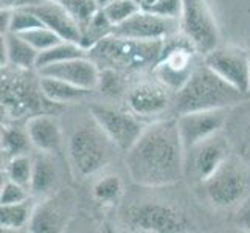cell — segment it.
<instances>
[{"instance_id":"cell-10","label":"cell","mask_w":250,"mask_h":233,"mask_svg":"<svg viewBox=\"0 0 250 233\" xmlns=\"http://www.w3.org/2000/svg\"><path fill=\"white\" fill-rule=\"evenodd\" d=\"M90 114L93 122L103 129V132L118 149L127 151L145 131L143 123L137 118L134 112L92 105Z\"/></svg>"},{"instance_id":"cell-6","label":"cell","mask_w":250,"mask_h":233,"mask_svg":"<svg viewBox=\"0 0 250 233\" xmlns=\"http://www.w3.org/2000/svg\"><path fill=\"white\" fill-rule=\"evenodd\" d=\"M27 72L30 70L17 68L16 75L5 73L2 76V112L11 118L45 114L44 110H48L45 103H51L42 93L39 80L36 84L31 80L27 81Z\"/></svg>"},{"instance_id":"cell-39","label":"cell","mask_w":250,"mask_h":233,"mask_svg":"<svg viewBox=\"0 0 250 233\" xmlns=\"http://www.w3.org/2000/svg\"><path fill=\"white\" fill-rule=\"evenodd\" d=\"M112 2H115V0H97V3H98L100 8L106 6V5H109V3H112Z\"/></svg>"},{"instance_id":"cell-2","label":"cell","mask_w":250,"mask_h":233,"mask_svg":"<svg viewBox=\"0 0 250 233\" xmlns=\"http://www.w3.org/2000/svg\"><path fill=\"white\" fill-rule=\"evenodd\" d=\"M244 97L243 92L224 81L204 63V65H196L188 81L176 92L174 107L177 114L226 109L238 105Z\"/></svg>"},{"instance_id":"cell-15","label":"cell","mask_w":250,"mask_h":233,"mask_svg":"<svg viewBox=\"0 0 250 233\" xmlns=\"http://www.w3.org/2000/svg\"><path fill=\"white\" fill-rule=\"evenodd\" d=\"M73 207V194L70 191H61L48 197L33 212L30 221V230L36 233L61 232L68 222Z\"/></svg>"},{"instance_id":"cell-27","label":"cell","mask_w":250,"mask_h":233,"mask_svg":"<svg viewBox=\"0 0 250 233\" xmlns=\"http://www.w3.org/2000/svg\"><path fill=\"white\" fill-rule=\"evenodd\" d=\"M123 193V182L118 176H106L93 187L95 199L101 204H114Z\"/></svg>"},{"instance_id":"cell-38","label":"cell","mask_w":250,"mask_h":233,"mask_svg":"<svg viewBox=\"0 0 250 233\" xmlns=\"http://www.w3.org/2000/svg\"><path fill=\"white\" fill-rule=\"evenodd\" d=\"M10 22H11V10H3L0 13V27H2V34L10 31Z\"/></svg>"},{"instance_id":"cell-19","label":"cell","mask_w":250,"mask_h":233,"mask_svg":"<svg viewBox=\"0 0 250 233\" xmlns=\"http://www.w3.org/2000/svg\"><path fill=\"white\" fill-rule=\"evenodd\" d=\"M27 132L31 145L41 152L53 154L62 145V132L58 122L48 114H38L27 122Z\"/></svg>"},{"instance_id":"cell-13","label":"cell","mask_w":250,"mask_h":233,"mask_svg":"<svg viewBox=\"0 0 250 233\" xmlns=\"http://www.w3.org/2000/svg\"><path fill=\"white\" fill-rule=\"evenodd\" d=\"M187 152L189 174L197 182L204 184L229 160V142L226 137L216 134Z\"/></svg>"},{"instance_id":"cell-1","label":"cell","mask_w":250,"mask_h":233,"mask_svg":"<svg viewBox=\"0 0 250 233\" xmlns=\"http://www.w3.org/2000/svg\"><path fill=\"white\" fill-rule=\"evenodd\" d=\"M126 168L132 182L157 188L177 184L185 171V146L177 120H162L145 127L126 151Z\"/></svg>"},{"instance_id":"cell-31","label":"cell","mask_w":250,"mask_h":233,"mask_svg":"<svg viewBox=\"0 0 250 233\" xmlns=\"http://www.w3.org/2000/svg\"><path fill=\"white\" fill-rule=\"evenodd\" d=\"M31 176H33V160L30 157H27L25 154H21L10 159V162H8V177H10V180L30 188Z\"/></svg>"},{"instance_id":"cell-21","label":"cell","mask_w":250,"mask_h":233,"mask_svg":"<svg viewBox=\"0 0 250 233\" xmlns=\"http://www.w3.org/2000/svg\"><path fill=\"white\" fill-rule=\"evenodd\" d=\"M56 182H58V169L53 159L47 152H42L38 157H34L30 191L36 196H45L53 191Z\"/></svg>"},{"instance_id":"cell-23","label":"cell","mask_w":250,"mask_h":233,"mask_svg":"<svg viewBox=\"0 0 250 233\" xmlns=\"http://www.w3.org/2000/svg\"><path fill=\"white\" fill-rule=\"evenodd\" d=\"M87 50L83 48L80 44L76 42H70V41H62L59 44L50 47L44 51H39L38 56V65L36 68L47 67L51 64H58V63H64L68 61V59L73 58H81V56H87Z\"/></svg>"},{"instance_id":"cell-7","label":"cell","mask_w":250,"mask_h":233,"mask_svg":"<svg viewBox=\"0 0 250 233\" xmlns=\"http://www.w3.org/2000/svg\"><path fill=\"white\" fill-rule=\"evenodd\" d=\"M205 194L216 209L243 205L250 196V177L236 163L226 162L204 182Z\"/></svg>"},{"instance_id":"cell-26","label":"cell","mask_w":250,"mask_h":233,"mask_svg":"<svg viewBox=\"0 0 250 233\" xmlns=\"http://www.w3.org/2000/svg\"><path fill=\"white\" fill-rule=\"evenodd\" d=\"M31 146V140L28 137L27 127L21 129L16 126H8L2 132V151L8 159H13L16 155L25 154Z\"/></svg>"},{"instance_id":"cell-17","label":"cell","mask_w":250,"mask_h":233,"mask_svg":"<svg viewBox=\"0 0 250 233\" xmlns=\"http://www.w3.org/2000/svg\"><path fill=\"white\" fill-rule=\"evenodd\" d=\"M28 8L36 13L45 27L58 33L64 41L76 42L81 45V27L62 3L55 2V0H44L42 3Z\"/></svg>"},{"instance_id":"cell-5","label":"cell","mask_w":250,"mask_h":233,"mask_svg":"<svg viewBox=\"0 0 250 233\" xmlns=\"http://www.w3.org/2000/svg\"><path fill=\"white\" fill-rule=\"evenodd\" d=\"M126 224L137 232L182 233L191 230V222L182 212L162 201H142L129 205L123 213Z\"/></svg>"},{"instance_id":"cell-25","label":"cell","mask_w":250,"mask_h":233,"mask_svg":"<svg viewBox=\"0 0 250 233\" xmlns=\"http://www.w3.org/2000/svg\"><path fill=\"white\" fill-rule=\"evenodd\" d=\"M112 30H114V25L107 19L104 11L100 8L98 13L93 16V19L81 28V47L89 51L101 39L110 36Z\"/></svg>"},{"instance_id":"cell-37","label":"cell","mask_w":250,"mask_h":233,"mask_svg":"<svg viewBox=\"0 0 250 233\" xmlns=\"http://www.w3.org/2000/svg\"><path fill=\"white\" fill-rule=\"evenodd\" d=\"M241 216H239V222L247 232H250V196L249 199L241 205Z\"/></svg>"},{"instance_id":"cell-11","label":"cell","mask_w":250,"mask_h":233,"mask_svg":"<svg viewBox=\"0 0 250 233\" xmlns=\"http://www.w3.org/2000/svg\"><path fill=\"white\" fill-rule=\"evenodd\" d=\"M204 63L224 81L247 95L250 92V53L238 47H216Z\"/></svg>"},{"instance_id":"cell-4","label":"cell","mask_w":250,"mask_h":233,"mask_svg":"<svg viewBox=\"0 0 250 233\" xmlns=\"http://www.w3.org/2000/svg\"><path fill=\"white\" fill-rule=\"evenodd\" d=\"M110 145L114 143L97 123L76 127L68 139V157L75 174L87 177L100 171L110 159Z\"/></svg>"},{"instance_id":"cell-40","label":"cell","mask_w":250,"mask_h":233,"mask_svg":"<svg viewBox=\"0 0 250 233\" xmlns=\"http://www.w3.org/2000/svg\"><path fill=\"white\" fill-rule=\"evenodd\" d=\"M135 2H137V3H139V5H140V6H142V3H143V2H145V0H135Z\"/></svg>"},{"instance_id":"cell-14","label":"cell","mask_w":250,"mask_h":233,"mask_svg":"<svg viewBox=\"0 0 250 233\" xmlns=\"http://www.w3.org/2000/svg\"><path fill=\"white\" fill-rule=\"evenodd\" d=\"M226 109L194 110L179 114L177 127L185 151L219 134L224 125H226Z\"/></svg>"},{"instance_id":"cell-18","label":"cell","mask_w":250,"mask_h":233,"mask_svg":"<svg viewBox=\"0 0 250 233\" xmlns=\"http://www.w3.org/2000/svg\"><path fill=\"white\" fill-rule=\"evenodd\" d=\"M169 105L168 87L162 83L137 84L127 93V106L139 117L159 115Z\"/></svg>"},{"instance_id":"cell-28","label":"cell","mask_w":250,"mask_h":233,"mask_svg":"<svg viewBox=\"0 0 250 233\" xmlns=\"http://www.w3.org/2000/svg\"><path fill=\"white\" fill-rule=\"evenodd\" d=\"M104 14L107 16V19L112 22L114 27L126 22L129 17H132L135 13H139L142 10V6L135 2V0H115L106 6L101 8Z\"/></svg>"},{"instance_id":"cell-3","label":"cell","mask_w":250,"mask_h":233,"mask_svg":"<svg viewBox=\"0 0 250 233\" xmlns=\"http://www.w3.org/2000/svg\"><path fill=\"white\" fill-rule=\"evenodd\" d=\"M163 45L165 41H135L110 34L89 50V58L103 68L142 70L156 65Z\"/></svg>"},{"instance_id":"cell-9","label":"cell","mask_w":250,"mask_h":233,"mask_svg":"<svg viewBox=\"0 0 250 233\" xmlns=\"http://www.w3.org/2000/svg\"><path fill=\"white\" fill-rule=\"evenodd\" d=\"M194 51L197 50L185 36L179 41L165 42L159 61L154 65V73L159 78V83L167 85L169 90L177 92L196 68Z\"/></svg>"},{"instance_id":"cell-36","label":"cell","mask_w":250,"mask_h":233,"mask_svg":"<svg viewBox=\"0 0 250 233\" xmlns=\"http://www.w3.org/2000/svg\"><path fill=\"white\" fill-rule=\"evenodd\" d=\"M44 0H0L3 10H16V8H28L42 3Z\"/></svg>"},{"instance_id":"cell-32","label":"cell","mask_w":250,"mask_h":233,"mask_svg":"<svg viewBox=\"0 0 250 233\" xmlns=\"http://www.w3.org/2000/svg\"><path fill=\"white\" fill-rule=\"evenodd\" d=\"M21 36H23L25 39H27L38 51H44V50L53 47V45H56V44H59V42L64 41L58 33H55L53 30H50L48 27H45V25H44V27H38L34 30H30L27 33L21 34Z\"/></svg>"},{"instance_id":"cell-41","label":"cell","mask_w":250,"mask_h":233,"mask_svg":"<svg viewBox=\"0 0 250 233\" xmlns=\"http://www.w3.org/2000/svg\"><path fill=\"white\" fill-rule=\"evenodd\" d=\"M55 2H59V3H62V2H64V0H55Z\"/></svg>"},{"instance_id":"cell-33","label":"cell","mask_w":250,"mask_h":233,"mask_svg":"<svg viewBox=\"0 0 250 233\" xmlns=\"http://www.w3.org/2000/svg\"><path fill=\"white\" fill-rule=\"evenodd\" d=\"M142 10L157 16L169 17V19H180L182 0H145L142 3Z\"/></svg>"},{"instance_id":"cell-24","label":"cell","mask_w":250,"mask_h":233,"mask_svg":"<svg viewBox=\"0 0 250 233\" xmlns=\"http://www.w3.org/2000/svg\"><path fill=\"white\" fill-rule=\"evenodd\" d=\"M34 209L30 201L3 204L0 209V226L3 230H19L22 227L30 226Z\"/></svg>"},{"instance_id":"cell-35","label":"cell","mask_w":250,"mask_h":233,"mask_svg":"<svg viewBox=\"0 0 250 233\" xmlns=\"http://www.w3.org/2000/svg\"><path fill=\"white\" fill-rule=\"evenodd\" d=\"M238 154L243 157L247 163H250V125H247L246 131L241 134V140H238Z\"/></svg>"},{"instance_id":"cell-12","label":"cell","mask_w":250,"mask_h":233,"mask_svg":"<svg viewBox=\"0 0 250 233\" xmlns=\"http://www.w3.org/2000/svg\"><path fill=\"white\" fill-rule=\"evenodd\" d=\"M177 28H180L179 19H169L140 10L126 22L114 27L112 34L135 41H165L171 38Z\"/></svg>"},{"instance_id":"cell-22","label":"cell","mask_w":250,"mask_h":233,"mask_svg":"<svg viewBox=\"0 0 250 233\" xmlns=\"http://www.w3.org/2000/svg\"><path fill=\"white\" fill-rule=\"evenodd\" d=\"M41 90L45 95V98L50 100L55 105H64V103H72L76 100L84 98L85 95L90 93V90L81 89L78 85H73L64 80L53 76L39 75Z\"/></svg>"},{"instance_id":"cell-30","label":"cell","mask_w":250,"mask_h":233,"mask_svg":"<svg viewBox=\"0 0 250 233\" xmlns=\"http://www.w3.org/2000/svg\"><path fill=\"white\" fill-rule=\"evenodd\" d=\"M62 5L81 28L85 27L100 10L97 0H64Z\"/></svg>"},{"instance_id":"cell-8","label":"cell","mask_w":250,"mask_h":233,"mask_svg":"<svg viewBox=\"0 0 250 233\" xmlns=\"http://www.w3.org/2000/svg\"><path fill=\"white\" fill-rule=\"evenodd\" d=\"M180 28L184 36L202 55L210 53L219 44V28L205 0H182Z\"/></svg>"},{"instance_id":"cell-29","label":"cell","mask_w":250,"mask_h":233,"mask_svg":"<svg viewBox=\"0 0 250 233\" xmlns=\"http://www.w3.org/2000/svg\"><path fill=\"white\" fill-rule=\"evenodd\" d=\"M38 27H44V23H42V21L31 8H16V10H11V22H10L11 33L23 34Z\"/></svg>"},{"instance_id":"cell-20","label":"cell","mask_w":250,"mask_h":233,"mask_svg":"<svg viewBox=\"0 0 250 233\" xmlns=\"http://www.w3.org/2000/svg\"><path fill=\"white\" fill-rule=\"evenodd\" d=\"M2 67L13 65L22 70H31L38 65L39 51L21 34L5 33L2 34Z\"/></svg>"},{"instance_id":"cell-16","label":"cell","mask_w":250,"mask_h":233,"mask_svg":"<svg viewBox=\"0 0 250 233\" xmlns=\"http://www.w3.org/2000/svg\"><path fill=\"white\" fill-rule=\"evenodd\" d=\"M39 75L59 78V80H64L73 85H78L81 89L92 92L100 85L101 72L97 63L92 61L87 55V56L68 59V61L64 63L42 67L39 68Z\"/></svg>"},{"instance_id":"cell-34","label":"cell","mask_w":250,"mask_h":233,"mask_svg":"<svg viewBox=\"0 0 250 233\" xmlns=\"http://www.w3.org/2000/svg\"><path fill=\"white\" fill-rule=\"evenodd\" d=\"M28 199V191L27 187L19 185L13 182V180H8L2 187V194H0V202L3 204H16V202H23Z\"/></svg>"}]
</instances>
